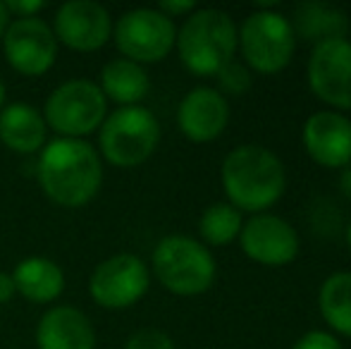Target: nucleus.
<instances>
[{
	"mask_svg": "<svg viewBox=\"0 0 351 349\" xmlns=\"http://www.w3.org/2000/svg\"><path fill=\"white\" fill-rule=\"evenodd\" d=\"M291 27H294L296 36L318 46V43L332 41V38H347L349 17L344 10L335 8V5L320 3V0H306L294 8Z\"/></svg>",
	"mask_w": 351,
	"mask_h": 349,
	"instance_id": "20",
	"label": "nucleus"
},
{
	"mask_svg": "<svg viewBox=\"0 0 351 349\" xmlns=\"http://www.w3.org/2000/svg\"><path fill=\"white\" fill-rule=\"evenodd\" d=\"M58 38L41 17L12 19L5 29L3 53L8 65L22 77H41L58 60Z\"/></svg>",
	"mask_w": 351,
	"mask_h": 349,
	"instance_id": "10",
	"label": "nucleus"
},
{
	"mask_svg": "<svg viewBox=\"0 0 351 349\" xmlns=\"http://www.w3.org/2000/svg\"><path fill=\"white\" fill-rule=\"evenodd\" d=\"M151 287V268L136 254H115L93 268L88 294L101 309L125 311L146 297Z\"/></svg>",
	"mask_w": 351,
	"mask_h": 349,
	"instance_id": "9",
	"label": "nucleus"
},
{
	"mask_svg": "<svg viewBox=\"0 0 351 349\" xmlns=\"http://www.w3.org/2000/svg\"><path fill=\"white\" fill-rule=\"evenodd\" d=\"M241 252L261 265H287L299 256V232L273 213L251 215L239 232Z\"/></svg>",
	"mask_w": 351,
	"mask_h": 349,
	"instance_id": "13",
	"label": "nucleus"
},
{
	"mask_svg": "<svg viewBox=\"0 0 351 349\" xmlns=\"http://www.w3.org/2000/svg\"><path fill=\"white\" fill-rule=\"evenodd\" d=\"M46 8V3L41 0H10L5 3L10 19H29V17H38V12Z\"/></svg>",
	"mask_w": 351,
	"mask_h": 349,
	"instance_id": "26",
	"label": "nucleus"
},
{
	"mask_svg": "<svg viewBox=\"0 0 351 349\" xmlns=\"http://www.w3.org/2000/svg\"><path fill=\"white\" fill-rule=\"evenodd\" d=\"M291 349H342L339 340L328 330H311L301 335Z\"/></svg>",
	"mask_w": 351,
	"mask_h": 349,
	"instance_id": "25",
	"label": "nucleus"
},
{
	"mask_svg": "<svg viewBox=\"0 0 351 349\" xmlns=\"http://www.w3.org/2000/svg\"><path fill=\"white\" fill-rule=\"evenodd\" d=\"M156 10H160L165 17L175 22V17H189L196 10V3L194 0H162V3H158Z\"/></svg>",
	"mask_w": 351,
	"mask_h": 349,
	"instance_id": "27",
	"label": "nucleus"
},
{
	"mask_svg": "<svg viewBox=\"0 0 351 349\" xmlns=\"http://www.w3.org/2000/svg\"><path fill=\"white\" fill-rule=\"evenodd\" d=\"M112 41L122 58L148 65L170 56L177 41V29L175 22L160 10L134 8L120 14V19L112 24Z\"/></svg>",
	"mask_w": 351,
	"mask_h": 349,
	"instance_id": "8",
	"label": "nucleus"
},
{
	"mask_svg": "<svg viewBox=\"0 0 351 349\" xmlns=\"http://www.w3.org/2000/svg\"><path fill=\"white\" fill-rule=\"evenodd\" d=\"M112 17L101 3L93 0H70L60 5L53 17V34L58 43L77 53L101 51L112 38Z\"/></svg>",
	"mask_w": 351,
	"mask_h": 349,
	"instance_id": "12",
	"label": "nucleus"
},
{
	"mask_svg": "<svg viewBox=\"0 0 351 349\" xmlns=\"http://www.w3.org/2000/svg\"><path fill=\"white\" fill-rule=\"evenodd\" d=\"M175 48L191 75L215 77L239 48V29L227 12L215 8H196L177 32Z\"/></svg>",
	"mask_w": 351,
	"mask_h": 349,
	"instance_id": "3",
	"label": "nucleus"
},
{
	"mask_svg": "<svg viewBox=\"0 0 351 349\" xmlns=\"http://www.w3.org/2000/svg\"><path fill=\"white\" fill-rule=\"evenodd\" d=\"M125 349H175V342L165 330L141 328V330L132 333L130 340L125 342Z\"/></svg>",
	"mask_w": 351,
	"mask_h": 349,
	"instance_id": "24",
	"label": "nucleus"
},
{
	"mask_svg": "<svg viewBox=\"0 0 351 349\" xmlns=\"http://www.w3.org/2000/svg\"><path fill=\"white\" fill-rule=\"evenodd\" d=\"M96 84L103 91L106 101L117 103L120 108L141 106V101L151 91V80H148V72L143 70V65L127 60V58L108 60Z\"/></svg>",
	"mask_w": 351,
	"mask_h": 349,
	"instance_id": "19",
	"label": "nucleus"
},
{
	"mask_svg": "<svg viewBox=\"0 0 351 349\" xmlns=\"http://www.w3.org/2000/svg\"><path fill=\"white\" fill-rule=\"evenodd\" d=\"M339 189H342V194L351 199V160L342 168V173H339Z\"/></svg>",
	"mask_w": 351,
	"mask_h": 349,
	"instance_id": "29",
	"label": "nucleus"
},
{
	"mask_svg": "<svg viewBox=\"0 0 351 349\" xmlns=\"http://www.w3.org/2000/svg\"><path fill=\"white\" fill-rule=\"evenodd\" d=\"M36 177L43 194L62 208H79L96 199L103 184V163L86 139L48 141L38 154Z\"/></svg>",
	"mask_w": 351,
	"mask_h": 349,
	"instance_id": "1",
	"label": "nucleus"
},
{
	"mask_svg": "<svg viewBox=\"0 0 351 349\" xmlns=\"http://www.w3.org/2000/svg\"><path fill=\"white\" fill-rule=\"evenodd\" d=\"M222 189L241 213H263L285 194L287 173L278 154L258 144H241L225 156L220 168Z\"/></svg>",
	"mask_w": 351,
	"mask_h": 349,
	"instance_id": "2",
	"label": "nucleus"
},
{
	"mask_svg": "<svg viewBox=\"0 0 351 349\" xmlns=\"http://www.w3.org/2000/svg\"><path fill=\"white\" fill-rule=\"evenodd\" d=\"M14 292L32 304H53L65 292V273L56 261L46 256H29L14 265Z\"/></svg>",
	"mask_w": 351,
	"mask_h": 349,
	"instance_id": "18",
	"label": "nucleus"
},
{
	"mask_svg": "<svg viewBox=\"0 0 351 349\" xmlns=\"http://www.w3.org/2000/svg\"><path fill=\"white\" fill-rule=\"evenodd\" d=\"M108 117V101L96 82L70 80L51 91L43 108V120L65 139H84L101 130Z\"/></svg>",
	"mask_w": 351,
	"mask_h": 349,
	"instance_id": "7",
	"label": "nucleus"
},
{
	"mask_svg": "<svg viewBox=\"0 0 351 349\" xmlns=\"http://www.w3.org/2000/svg\"><path fill=\"white\" fill-rule=\"evenodd\" d=\"M151 270L158 282L177 297H199L208 292L217 275L210 249L184 234H170L156 244Z\"/></svg>",
	"mask_w": 351,
	"mask_h": 349,
	"instance_id": "4",
	"label": "nucleus"
},
{
	"mask_svg": "<svg viewBox=\"0 0 351 349\" xmlns=\"http://www.w3.org/2000/svg\"><path fill=\"white\" fill-rule=\"evenodd\" d=\"M318 309L335 333L351 337V273H332L325 278L318 292Z\"/></svg>",
	"mask_w": 351,
	"mask_h": 349,
	"instance_id": "21",
	"label": "nucleus"
},
{
	"mask_svg": "<svg viewBox=\"0 0 351 349\" xmlns=\"http://www.w3.org/2000/svg\"><path fill=\"white\" fill-rule=\"evenodd\" d=\"M308 86L335 110H351V41L332 38L313 46L306 65Z\"/></svg>",
	"mask_w": 351,
	"mask_h": 349,
	"instance_id": "11",
	"label": "nucleus"
},
{
	"mask_svg": "<svg viewBox=\"0 0 351 349\" xmlns=\"http://www.w3.org/2000/svg\"><path fill=\"white\" fill-rule=\"evenodd\" d=\"M347 244H349V249H351V223H349V228H347Z\"/></svg>",
	"mask_w": 351,
	"mask_h": 349,
	"instance_id": "32",
	"label": "nucleus"
},
{
	"mask_svg": "<svg viewBox=\"0 0 351 349\" xmlns=\"http://www.w3.org/2000/svg\"><path fill=\"white\" fill-rule=\"evenodd\" d=\"M215 80H217V91H220L225 98L227 96H244V93L251 88V84H254L251 70L237 60L227 62V65L215 75Z\"/></svg>",
	"mask_w": 351,
	"mask_h": 349,
	"instance_id": "23",
	"label": "nucleus"
},
{
	"mask_svg": "<svg viewBox=\"0 0 351 349\" xmlns=\"http://www.w3.org/2000/svg\"><path fill=\"white\" fill-rule=\"evenodd\" d=\"M14 282H12V275L10 273H3V270H0V306H3V304H8L10 299L14 297Z\"/></svg>",
	"mask_w": 351,
	"mask_h": 349,
	"instance_id": "28",
	"label": "nucleus"
},
{
	"mask_svg": "<svg viewBox=\"0 0 351 349\" xmlns=\"http://www.w3.org/2000/svg\"><path fill=\"white\" fill-rule=\"evenodd\" d=\"M239 48L249 70L258 75H278L289 65L296 51L291 19L280 10H254L241 22Z\"/></svg>",
	"mask_w": 351,
	"mask_h": 349,
	"instance_id": "6",
	"label": "nucleus"
},
{
	"mask_svg": "<svg viewBox=\"0 0 351 349\" xmlns=\"http://www.w3.org/2000/svg\"><path fill=\"white\" fill-rule=\"evenodd\" d=\"M5 108V84H3V80H0V110Z\"/></svg>",
	"mask_w": 351,
	"mask_h": 349,
	"instance_id": "31",
	"label": "nucleus"
},
{
	"mask_svg": "<svg viewBox=\"0 0 351 349\" xmlns=\"http://www.w3.org/2000/svg\"><path fill=\"white\" fill-rule=\"evenodd\" d=\"M96 328L77 306H51L36 326L38 349H96Z\"/></svg>",
	"mask_w": 351,
	"mask_h": 349,
	"instance_id": "16",
	"label": "nucleus"
},
{
	"mask_svg": "<svg viewBox=\"0 0 351 349\" xmlns=\"http://www.w3.org/2000/svg\"><path fill=\"white\" fill-rule=\"evenodd\" d=\"M48 125L43 112L29 103H10L0 110V141L14 154H36L46 146Z\"/></svg>",
	"mask_w": 351,
	"mask_h": 349,
	"instance_id": "17",
	"label": "nucleus"
},
{
	"mask_svg": "<svg viewBox=\"0 0 351 349\" xmlns=\"http://www.w3.org/2000/svg\"><path fill=\"white\" fill-rule=\"evenodd\" d=\"M241 210H237L230 201L210 204L199 218V234L210 247H225L234 242L241 232Z\"/></svg>",
	"mask_w": 351,
	"mask_h": 349,
	"instance_id": "22",
	"label": "nucleus"
},
{
	"mask_svg": "<svg viewBox=\"0 0 351 349\" xmlns=\"http://www.w3.org/2000/svg\"><path fill=\"white\" fill-rule=\"evenodd\" d=\"M180 132L194 144L215 141L230 125V101L213 86H196L177 108Z\"/></svg>",
	"mask_w": 351,
	"mask_h": 349,
	"instance_id": "15",
	"label": "nucleus"
},
{
	"mask_svg": "<svg viewBox=\"0 0 351 349\" xmlns=\"http://www.w3.org/2000/svg\"><path fill=\"white\" fill-rule=\"evenodd\" d=\"M10 22H12V19H10L8 10H5V3H0V41H3L5 29H8V24H10Z\"/></svg>",
	"mask_w": 351,
	"mask_h": 349,
	"instance_id": "30",
	"label": "nucleus"
},
{
	"mask_svg": "<svg viewBox=\"0 0 351 349\" xmlns=\"http://www.w3.org/2000/svg\"><path fill=\"white\" fill-rule=\"evenodd\" d=\"M304 149L313 163L342 170L351 160V120L337 110H318L304 122Z\"/></svg>",
	"mask_w": 351,
	"mask_h": 349,
	"instance_id": "14",
	"label": "nucleus"
},
{
	"mask_svg": "<svg viewBox=\"0 0 351 349\" xmlns=\"http://www.w3.org/2000/svg\"><path fill=\"white\" fill-rule=\"evenodd\" d=\"M98 144L110 165L136 168L156 154L160 144V122L143 106L117 108L103 120Z\"/></svg>",
	"mask_w": 351,
	"mask_h": 349,
	"instance_id": "5",
	"label": "nucleus"
}]
</instances>
